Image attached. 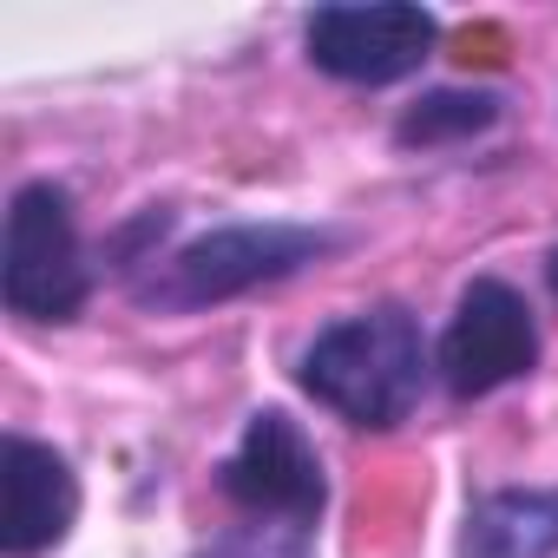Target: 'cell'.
I'll return each mask as SVG.
<instances>
[{"label":"cell","instance_id":"6da1fadb","mask_svg":"<svg viewBox=\"0 0 558 558\" xmlns=\"http://www.w3.org/2000/svg\"><path fill=\"white\" fill-rule=\"evenodd\" d=\"M303 388L342 414L349 427H401L421 408L427 388V342L421 323L401 303H375L362 316L329 323L310 349H303Z\"/></svg>","mask_w":558,"mask_h":558},{"label":"cell","instance_id":"7a4b0ae2","mask_svg":"<svg viewBox=\"0 0 558 558\" xmlns=\"http://www.w3.org/2000/svg\"><path fill=\"white\" fill-rule=\"evenodd\" d=\"M329 243H336L329 230H303V223H223V230L184 243L178 256H165V269L145 283V303L204 310V303L243 296L256 283H276V276L316 263Z\"/></svg>","mask_w":558,"mask_h":558},{"label":"cell","instance_id":"3957f363","mask_svg":"<svg viewBox=\"0 0 558 558\" xmlns=\"http://www.w3.org/2000/svg\"><path fill=\"white\" fill-rule=\"evenodd\" d=\"M86 250L73 230V197L60 184H21L8 204L0 296L21 323H73L86 310Z\"/></svg>","mask_w":558,"mask_h":558},{"label":"cell","instance_id":"277c9868","mask_svg":"<svg viewBox=\"0 0 558 558\" xmlns=\"http://www.w3.org/2000/svg\"><path fill=\"white\" fill-rule=\"evenodd\" d=\"M223 493H230V506H243L250 519L310 525V532H316V519H323V506H329L323 460H316L310 434H303L283 408L250 414L243 440H236L230 460H223Z\"/></svg>","mask_w":558,"mask_h":558},{"label":"cell","instance_id":"5b68a950","mask_svg":"<svg viewBox=\"0 0 558 558\" xmlns=\"http://www.w3.org/2000/svg\"><path fill=\"white\" fill-rule=\"evenodd\" d=\"M310 60L329 80L349 86H395L408 73H421V60L440 40V21L408 0H375V8H316L310 27Z\"/></svg>","mask_w":558,"mask_h":558},{"label":"cell","instance_id":"8992f818","mask_svg":"<svg viewBox=\"0 0 558 558\" xmlns=\"http://www.w3.org/2000/svg\"><path fill=\"white\" fill-rule=\"evenodd\" d=\"M538 362V323L525 310V296L499 276H480L466 283L447 336H440V381L460 401H480L506 381H519Z\"/></svg>","mask_w":558,"mask_h":558},{"label":"cell","instance_id":"52a82bcc","mask_svg":"<svg viewBox=\"0 0 558 558\" xmlns=\"http://www.w3.org/2000/svg\"><path fill=\"white\" fill-rule=\"evenodd\" d=\"M73 519H80L73 466L40 440L8 434V453H0V551L40 558L73 532Z\"/></svg>","mask_w":558,"mask_h":558},{"label":"cell","instance_id":"ba28073f","mask_svg":"<svg viewBox=\"0 0 558 558\" xmlns=\"http://www.w3.org/2000/svg\"><path fill=\"white\" fill-rule=\"evenodd\" d=\"M460 558H558V493H486L466 512Z\"/></svg>","mask_w":558,"mask_h":558},{"label":"cell","instance_id":"9c48e42d","mask_svg":"<svg viewBox=\"0 0 558 558\" xmlns=\"http://www.w3.org/2000/svg\"><path fill=\"white\" fill-rule=\"evenodd\" d=\"M499 119L493 93H434L401 119V145H440V138H473Z\"/></svg>","mask_w":558,"mask_h":558},{"label":"cell","instance_id":"30bf717a","mask_svg":"<svg viewBox=\"0 0 558 558\" xmlns=\"http://www.w3.org/2000/svg\"><path fill=\"white\" fill-rule=\"evenodd\" d=\"M310 545H316V532H310V525L250 519V525H236L230 538H217V545H210V551H197V558H310Z\"/></svg>","mask_w":558,"mask_h":558},{"label":"cell","instance_id":"8fae6325","mask_svg":"<svg viewBox=\"0 0 558 558\" xmlns=\"http://www.w3.org/2000/svg\"><path fill=\"white\" fill-rule=\"evenodd\" d=\"M545 276H551V296H558V250H551V263H545Z\"/></svg>","mask_w":558,"mask_h":558}]
</instances>
